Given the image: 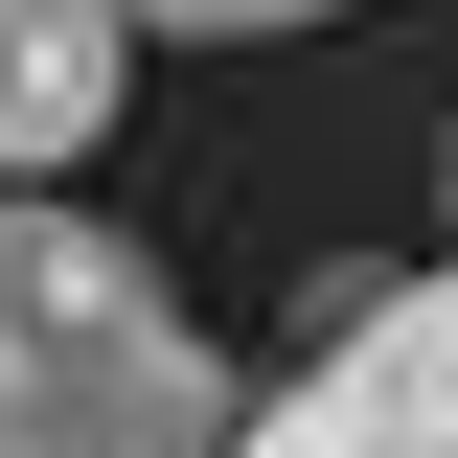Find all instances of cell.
<instances>
[{
	"mask_svg": "<svg viewBox=\"0 0 458 458\" xmlns=\"http://www.w3.org/2000/svg\"><path fill=\"white\" fill-rule=\"evenodd\" d=\"M0 458H229V367L161 252L0 183Z\"/></svg>",
	"mask_w": 458,
	"mask_h": 458,
	"instance_id": "6da1fadb",
	"label": "cell"
},
{
	"mask_svg": "<svg viewBox=\"0 0 458 458\" xmlns=\"http://www.w3.org/2000/svg\"><path fill=\"white\" fill-rule=\"evenodd\" d=\"M114 23H207V47H276V23H344V0H114Z\"/></svg>",
	"mask_w": 458,
	"mask_h": 458,
	"instance_id": "277c9868",
	"label": "cell"
},
{
	"mask_svg": "<svg viewBox=\"0 0 458 458\" xmlns=\"http://www.w3.org/2000/svg\"><path fill=\"white\" fill-rule=\"evenodd\" d=\"M436 207H458V114H436Z\"/></svg>",
	"mask_w": 458,
	"mask_h": 458,
	"instance_id": "5b68a950",
	"label": "cell"
},
{
	"mask_svg": "<svg viewBox=\"0 0 458 458\" xmlns=\"http://www.w3.org/2000/svg\"><path fill=\"white\" fill-rule=\"evenodd\" d=\"M114 92H138V23H114V0H0V183L92 161Z\"/></svg>",
	"mask_w": 458,
	"mask_h": 458,
	"instance_id": "3957f363",
	"label": "cell"
},
{
	"mask_svg": "<svg viewBox=\"0 0 458 458\" xmlns=\"http://www.w3.org/2000/svg\"><path fill=\"white\" fill-rule=\"evenodd\" d=\"M229 458H458V252H436V276L321 298L298 390H252V412H229Z\"/></svg>",
	"mask_w": 458,
	"mask_h": 458,
	"instance_id": "7a4b0ae2",
	"label": "cell"
}]
</instances>
